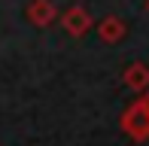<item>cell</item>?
Listing matches in <instances>:
<instances>
[{
    "instance_id": "obj_7",
    "label": "cell",
    "mask_w": 149,
    "mask_h": 146,
    "mask_svg": "<svg viewBox=\"0 0 149 146\" xmlns=\"http://www.w3.org/2000/svg\"><path fill=\"white\" fill-rule=\"evenodd\" d=\"M146 104H149V97H146Z\"/></svg>"
},
{
    "instance_id": "obj_3",
    "label": "cell",
    "mask_w": 149,
    "mask_h": 146,
    "mask_svg": "<svg viewBox=\"0 0 149 146\" xmlns=\"http://www.w3.org/2000/svg\"><path fill=\"white\" fill-rule=\"evenodd\" d=\"M28 18H31V24H37V28L52 24L55 22V3H52V0H33L28 6Z\"/></svg>"
},
{
    "instance_id": "obj_4",
    "label": "cell",
    "mask_w": 149,
    "mask_h": 146,
    "mask_svg": "<svg viewBox=\"0 0 149 146\" xmlns=\"http://www.w3.org/2000/svg\"><path fill=\"white\" fill-rule=\"evenodd\" d=\"M125 85L134 91H143L149 85V70L143 67V64H131V67L125 70Z\"/></svg>"
},
{
    "instance_id": "obj_2",
    "label": "cell",
    "mask_w": 149,
    "mask_h": 146,
    "mask_svg": "<svg viewBox=\"0 0 149 146\" xmlns=\"http://www.w3.org/2000/svg\"><path fill=\"white\" fill-rule=\"evenodd\" d=\"M88 24H91V18H88V12H85L82 6H70V9L64 12V31L70 37H82L85 31H88Z\"/></svg>"
},
{
    "instance_id": "obj_6",
    "label": "cell",
    "mask_w": 149,
    "mask_h": 146,
    "mask_svg": "<svg viewBox=\"0 0 149 146\" xmlns=\"http://www.w3.org/2000/svg\"><path fill=\"white\" fill-rule=\"evenodd\" d=\"M146 9H149V3H146Z\"/></svg>"
},
{
    "instance_id": "obj_5",
    "label": "cell",
    "mask_w": 149,
    "mask_h": 146,
    "mask_svg": "<svg viewBox=\"0 0 149 146\" xmlns=\"http://www.w3.org/2000/svg\"><path fill=\"white\" fill-rule=\"evenodd\" d=\"M97 34H100V40H107V43H116V40L125 37V24H122L116 15H110V18H104V22H100Z\"/></svg>"
},
{
    "instance_id": "obj_1",
    "label": "cell",
    "mask_w": 149,
    "mask_h": 146,
    "mask_svg": "<svg viewBox=\"0 0 149 146\" xmlns=\"http://www.w3.org/2000/svg\"><path fill=\"white\" fill-rule=\"evenodd\" d=\"M122 128L134 137V140H146L149 137V104L137 101L128 107V113L122 116Z\"/></svg>"
}]
</instances>
